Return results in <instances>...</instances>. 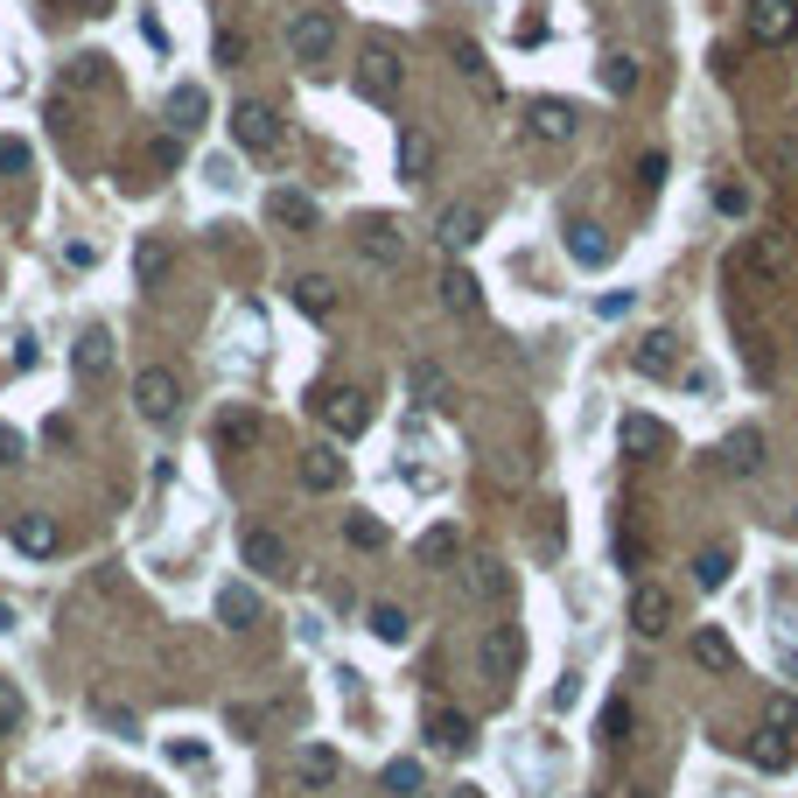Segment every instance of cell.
<instances>
[{"mask_svg": "<svg viewBox=\"0 0 798 798\" xmlns=\"http://www.w3.org/2000/svg\"><path fill=\"white\" fill-rule=\"evenodd\" d=\"M295 777H301L309 791H330L336 777H344V756H336V750H322V743H309V750L295 756Z\"/></svg>", "mask_w": 798, "mask_h": 798, "instance_id": "603a6c76", "label": "cell"}, {"mask_svg": "<svg viewBox=\"0 0 798 798\" xmlns=\"http://www.w3.org/2000/svg\"><path fill=\"white\" fill-rule=\"evenodd\" d=\"M344 455H336L330 442H315V448H301V490H315V498H330V490H344Z\"/></svg>", "mask_w": 798, "mask_h": 798, "instance_id": "7c38bea8", "label": "cell"}, {"mask_svg": "<svg viewBox=\"0 0 798 798\" xmlns=\"http://www.w3.org/2000/svg\"><path fill=\"white\" fill-rule=\"evenodd\" d=\"M85 14H112V0H85Z\"/></svg>", "mask_w": 798, "mask_h": 798, "instance_id": "680465c9", "label": "cell"}, {"mask_svg": "<svg viewBox=\"0 0 798 798\" xmlns=\"http://www.w3.org/2000/svg\"><path fill=\"white\" fill-rule=\"evenodd\" d=\"M224 721H232V729H239V735H253V729H259V708H245V700H239V708H232V714H224Z\"/></svg>", "mask_w": 798, "mask_h": 798, "instance_id": "f5cc1de1", "label": "cell"}, {"mask_svg": "<svg viewBox=\"0 0 798 798\" xmlns=\"http://www.w3.org/2000/svg\"><path fill=\"white\" fill-rule=\"evenodd\" d=\"M756 155H764V168H777V176H798V126H777L756 141Z\"/></svg>", "mask_w": 798, "mask_h": 798, "instance_id": "83f0119b", "label": "cell"}, {"mask_svg": "<svg viewBox=\"0 0 798 798\" xmlns=\"http://www.w3.org/2000/svg\"><path fill=\"white\" fill-rule=\"evenodd\" d=\"M442 309L448 315H484V280L469 266H442Z\"/></svg>", "mask_w": 798, "mask_h": 798, "instance_id": "d6986e66", "label": "cell"}, {"mask_svg": "<svg viewBox=\"0 0 798 798\" xmlns=\"http://www.w3.org/2000/svg\"><path fill=\"white\" fill-rule=\"evenodd\" d=\"M399 85H407V64H399V49L372 43L365 56H357V99H372V106H392V99H399Z\"/></svg>", "mask_w": 798, "mask_h": 798, "instance_id": "3957f363", "label": "cell"}, {"mask_svg": "<svg viewBox=\"0 0 798 798\" xmlns=\"http://www.w3.org/2000/svg\"><path fill=\"white\" fill-rule=\"evenodd\" d=\"M631 623H638L644 638L673 631V596H665V588H652V581H638V588H631Z\"/></svg>", "mask_w": 798, "mask_h": 798, "instance_id": "ffe728a7", "label": "cell"}, {"mask_svg": "<svg viewBox=\"0 0 798 798\" xmlns=\"http://www.w3.org/2000/svg\"><path fill=\"white\" fill-rule=\"evenodd\" d=\"M288 295H295V309H301V315H315V322H330V315H336V280H330V274H301Z\"/></svg>", "mask_w": 798, "mask_h": 798, "instance_id": "cb8c5ba5", "label": "cell"}, {"mask_svg": "<svg viewBox=\"0 0 798 798\" xmlns=\"http://www.w3.org/2000/svg\"><path fill=\"white\" fill-rule=\"evenodd\" d=\"M631 301H638L631 288H617V295H602V301H596V315H623V309H631Z\"/></svg>", "mask_w": 798, "mask_h": 798, "instance_id": "816d5d0a", "label": "cell"}, {"mask_svg": "<svg viewBox=\"0 0 798 798\" xmlns=\"http://www.w3.org/2000/svg\"><path fill=\"white\" fill-rule=\"evenodd\" d=\"M288 49H295L301 70H322L336 56V14L330 8H301L295 22H288Z\"/></svg>", "mask_w": 798, "mask_h": 798, "instance_id": "6da1fadb", "label": "cell"}, {"mask_svg": "<svg viewBox=\"0 0 798 798\" xmlns=\"http://www.w3.org/2000/svg\"><path fill=\"white\" fill-rule=\"evenodd\" d=\"M617 561H623V567H638V561H644V546L631 540V532H617Z\"/></svg>", "mask_w": 798, "mask_h": 798, "instance_id": "11a10c76", "label": "cell"}, {"mask_svg": "<svg viewBox=\"0 0 798 798\" xmlns=\"http://www.w3.org/2000/svg\"><path fill=\"white\" fill-rule=\"evenodd\" d=\"M22 455H29V442H22V434H14V428H0V469H14V463H22Z\"/></svg>", "mask_w": 798, "mask_h": 798, "instance_id": "c3c4849f", "label": "cell"}, {"mask_svg": "<svg viewBox=\"0 0 798 798\" xmlns=\"http://www.w3.org/2000/svg\"><path fill=\"white\" fill-rule=\"evenodd\" d=\"M729 575H735V546H700L694 554V581L700 588H721Z\"/></svg>", "mask_w": 798, "mask_h": 798, "instance_id": "1f68e13d", "label": "cell"}, {"mask_svg": "<svg viewBox=\"0 0 798 798\" xmlns=\"http://www.w3.org/2000/svg\"><path fill=\"white\" fill-rule=\"evenodd\" d=\"M245 56V35L239 29H218V64H239Z\"/></svg>", "mask_w": 798, "mask_h": 798, "instance_id": "681fc988", "label": "cell"}, {"mask_svg": "<svg viewBox=\"0 0 798 798\" xmlns=\"http://www.w3.org/2000/svg\"><path fill=\"white\" fill-rule=\"evenodd\" d=\"M203 112H211V99H203L197 85H176V91H168V133H197Z\"/></svg>", "mask_w": 798, "mask_h": 798, "instance_id": "d4e9b609", "label": "cell"}, {"mask_svg": "<svg viewBox=\"0 0 798 798\" xmlns=\"http://www.w3.org/2000/svg\"><path fill=\"white\" fill-rule=\"evenodd\" d=\"M280 133H288V126H280V112L266 106V99H239L232 106V141L245 147V155H274Z\"/></svg>", "mask_w": 798, "mask_h": 798, "instance_id": "277c9868", "label": "cell"}, {"mask_svg": "<svg viewBox=\"0 0 798 798\" xmlns=\"http://www.w3.org/2000/svg\"><path fill=\"white\" fill-rule=\"evenodd\" d=\"M665 168H673V162H665L658 147H652V155L638 162V189H665Z\"/></svg>", "mask_w": 798, "mask_h": 798, "instance_id": "7dc6e473", "label": "cell"}, {"mask_svg": "<svg viewBox=\"0 0 798 798\" xmlns=\"http://www.w3.org/2000/svg\"><path fill=\"white\" fill-rule=\"evenodd\" d=\"M561 245H567V259H575V266H588V274L617 259L610 232H602V224H588V218H567V224H561Z\"/></svg>", "mask_w": 798, "mask_h": 798, "instance_id": "ba28073f", "label": "cell"}, {"mask_svg": "<svg viewBox=\"0 0 798 798\" xmlns=\"http://www.w3.org/2000/svg\"><path fill=\"white\" fill-rule=\"evenodd\" d=\"M64 85H70V91H78V85H85V91H106V85H112V70H106V56H78V64H70V70H64Z\"/></svg>", "mask_w": 798, "mask_h": 798, "instance_id": "60d3db41", "label": "cell"}, {"mask_svg": "<svg viewBox=\"0 0 798 798\" xmlns=\"http://www.w3.org/2000/svg\"><path fill=\"white\" fill-rule=\"evenodd\" d=\"M519 665H525L519 623H490V638H484V673H490V679H519Z\"/></svg>", "mask_w": 798, "mask_h": 798, "instance_id": "8fae6325", "label": "cell"}, {"mask_svg": "<svg viewBox=\"0 0 798 798\" xmlns=\"http://www.w3.org/2000/svg\"><path fill=\"white\" fill-rule=\"evenodd\" d=\"M133 407L147 413V421H176L182 413V378L168 372V365H147V372H133Z\"/></svg>", "mask_w": 798, "mask_h": 798, "instance_id": "5b68a950", "label": "cell"}, {"mask_svg": "<svg viewBox=\"0 0 798 798\" xmlns=\"http://www.w3.org/2000/svg\"><path fill=\"white\" fill-rule=\"evenodd\" d=\"M602 743H610V750L631 743V700H623V694L602 700Z\"/></svg>", "mask_w": 798, "mask_h": 798, "instance_id": "8d00e7d4", "label": "cell"}, {"mask_svg": "<svg viewBox=\"0 0 798 798\" xmlns=\"http://www.w3.org/2000/svg\"><path fill=\"white\" fill-rule=\"evenodd\" d=\"M679 357H687V351H679V336H673V330H644L638 344H631L638 378H673V372H679Z\"/></svg>", "mask_w": 798, "mask_h": 798, "instance_id": "9c48e42d", "label": "cell"}, {"mask_svg": "<svg viewBox=\"0 0 798 798\" xmlns=\"http://www.w3.org/2000/svg\"><path fill=\"white\" fill-rule=\"evenodd\" d=\"M239 561L253 567V575H266V581L295 575V554H288V540H280L274 525H245V532H239Z\"/></svg>", "mask_w": 798, "mask_h": 798, "instance_id": "8992f818", "label": "cell"}, {"mask_svg": "<svg viewBox=\"0 0 798 798\" xmlns=\"http://www.w3.org/2000/svg\"><path fill=\"white\" fill-rule=\"evenodd\" d=\"M428 743L442 756H469L477 750V721H469L463 708H428Z\"/></svg>", "mask_w": 798, "mask_h": 798, "instance_id": "30bf717a", "label": "cell"}, {"mask_svg": "<svg viewBox=\"0 0 798 798\" xmlns=\"http://www.w3.org/2000/svg\"><path fill=\"white\" fill-rule=\"evenodd\" d=\"M0 168H29V147L22 141H0Z\"/></svg>", "mask_w": 798, "mask_h": 798, "instance_id": "db71d44e", "label": "cell"}, {"mask_svg": "<svg viewBox=\"0 0 798 798\" xmlns=\"http://www.w3.org/2000/svg\"><path fill=\"white\" fill-rule=\"evenodd\" d=\"M266 218H274L280 232H315V224H322L315 197H301V189H274V197H266Z\"/></svg>", "mask_w": 798, "mask_h": 798, "instance_id": "ac0fdd59", "label": "cell"}, {"mask_svg": "<svg viewBox=\"0 0 798 798\" xmlns=\"http://www.w3.org/2000/svg\"><path fill=\"white\" fill-rule=\"evenodd\" d=\"M218 617H224V631H253V623H259V596H253V588H218Z\"/></svg>", "mask_w": 798, "mask_h": 798, "instance_id": "484cf974", "label": "cell"}, {"mask_svg": "<svg viewBox=\"0 0 798 798\" xmlns=\"http://www.w3.org/2000/svg\"><path fill=\"white\" fill-rule=\"evenodd\" d=\"M750 35L756 43H791L798 35V0H750Z\"/></svg>", "mask_w": 798, "mask_h": 798, "instance_id": "4fadbf2b", "label": "cell"}, {"mask_svg": "<svg viewBox=\"0 0 798 798\" xmlns=\"http://www.w3.org/2000/svg\"><path fill=\"white\" fill-rule=\"evenodd\" d=\"M575 694H581V673H567L561 687H554V708H575Z\"/></svg>", "mask_w": 798, "mask_h": 798, "instance_id": "9f6ffc18", "label": "cell"}, {"mask_svg": "<svg viewBox=\"0 0 798 798\" xmlns=\"http://www.w3.org/2000/svg\"><path fill=\"white\" fill-rule=\"evenodd\" d=\"M14 546H22V554H29V561H49V554H56V546H64V525H56V519H49V511H29V519H22V525H14Z\"/></svg>", "mask_w": 798, "mask_h": 798, "instance_id": "44dd1931", "label": "cell"}, {"mask_svg": "<svg viewBox=\"0 0 798 798\" xmlns=\"http://www.w3.org/2000/svg\"><path fill=\"white\" fill-rule=\"evenodd\" d=\"M455 64H463V78L484 91V99H498V78L484 70V56H477V43H455Z\"/></svg>", "mask_w": 798, "mask_h": 798, "instance_id": "7bdbcfd3", "label": "cell"}, {"mask_svg": "<svg viewBox=\"0 0 798 798\" xmlns=\"http://www.w3.org/2000/svg\"><path fill=\"white\" fill-rule=\"evenodd\" d=\"M434 239H442L448 253H469V245L484 239V211H477V203H448V211L434 218Z\"/></svg>", "mask_w": 798, "mask_h": 798, "instance_id": "e0dca14e", "label": "cell"}, {"mask_svg": "<svg viewBox=\"0 0 798 798\" xmlns=\"http://www.w3.org/2000/svg\"><path fill=\"white\" fill-rule=\"evenodd\" d=\"M168 266H176V245H168L162 232H147L141 245H133V288H147V295H155L162 280H168Z\"/></svg>", "mask_w": 798, "mask_h": 798, "instance_id": "5bb4252c", "label": "cell"}, {"mask_svg": "<svg viewBox=\"0 0 798 798\" xmlns=\"http://www.w3.org/2000/svg\"><path fill=\"white\" fill-rule=\"evenodd\" d=\"M365 623H372V638H378V644H407V638H413V617L399 610V602H372V617H365Z\"/></svg>", "mask_w": 798, "mask_h": 798, "instance_id": "4dcf8cb0", "label": "cell"}, {"mask_svg": "<svg viewBox=\"0 0 798 798\" xmlns=\"http://www.w3.org/2000/svg\"><path fill=\"white\" fill-rule=\"evenodd\" d=\"M168 764H203V743H168Z\"/></svg>", "mask_w": 798, "mask_h": 798, "instance_id": "6f0895ef", "label": "cell"}, {"mask_svg": "<svg viewBox=\"0 0 798 798\" xmlns=\"http://www.w3.org/2000/svg\"><path fill=\"white\" fill-rule=\"evenodd\" d=\"M413 554H421V567H448L455 554H463V532H455V525H428Z\"/></svg>", "mask_w": 798, "mask_h": 798, "instance_id": "f1b7e54d", "label": "cell"}, {"mask_svg": "<svg viewBox=\"0 0 798 798\" xmlns=\"http://www.w3.org/2000/svg\"><path fill=\"white\" fill-rule=\"evenodd\" d=\"M602 91H610V99H631L638 91V56H610V64H602Z\"/></svg>", "mask_w": 798, "mask_h": 798, "instance_id": "ab89813d", "label": "cell"}, {"mask_svg": "<svg viewBox=\"0 0 798 798\" xmlns=\"http://www.w3.org/2000/svg\"><path fill=\"white\" fill-rule=\"evenodd\" d=\"M0 631H14V610H8V602H0Z\"/></svg>", "mask_w": 798, "mask_h": 798, "instance_id": "91938a15", "label": "cell"}, {"mask_svg": "<svg viewBox=\"0 0 798 798\" xmlns=\"http://www.w3.org/2000/svg\"><path fill=\"white\" fill-rule=\"evenodd\" d=\"M315 413H322V428H330L336 442H357V434L372 428V399H365V386H322V392H315Z\"/></svg>", "mask_w": 798, "mask_h": 798, "instance_id": "7a4b0ae2", "label": "cell"}, {"mask_svg": "<svg viewBox=\"0 0 798 798\" xmlns=\"http://www.w3.org/2000/svg\"><path fill=\"white\" fill-rule=\"evenodd\" d=\"M764 729H777L785 743L798 750V700L791 694H771V714H764Z\"/></svg>", "mask_w": 798, "mask_h": 798, "instance_id": "b9f144b4", "label": "cell"}, {"mask_svg": "<svg viewBox=\"0 0 798 798\" xmlns=\"http://www.w3.org/2000/svg\"><path fill=\"white\" fill-rule=\"evenodd\" d=\"M687 652H694V665H708V673H729V665H735V644H729V638H721V631H714V623H700V631H694V644H687Z\"/></svg>", "mask_w": 798, "mask_h": 798, "instance_id": "4316f807", "label": "cell"}, {"mask_svg": "<svg viewBox=\"0 0 798 798\" xmlns=\"http://www.w3.org/2000/svg\"><path fill=\"white\" fill-rule=\"evenodd\" d=\"M407 392L421 399V407H442V399H448V372H442V365H428V357H421V365L407 372Z\"/></svg>", "mask_w": 798, "mask_h": 798, "instance_id": "d6a6232c", "label": "cell"}, {"mask_svg": "<svg viewBox=\"0 0 798 798\" xmlns=\"http://www.w3.org/2000/svg\"><path fill=\"white\" fill-rule=\"evenodd\" d=\"M469 567H477V575H469V581H477V596H505V567L498 561H469Z\"/></svg>", "mask_w": 798, "mask_h": 798, "instance_id": "bcb514c9", "label": "cell"}, {"mask_svg": "<svg viewBox=\"0 0 798 798\" xmlns=\"http://www.w3.org/2000/svg\"><path fill=\"white\" fill-rule=\"evenodd\" d=\"M344 540L357 546V554H378V546H386V525H378L372 511H351V519H344Z\"/></svg>", "mask_w": 798, "mask_h": 798, "instance_id": "74e56055", "label": "cell"}, {"mask_svg": "<svg viewBox=\"0 0 798 798\" xmlns=\"http://www.w3.org/2000/svg\"><path fill=\"white\" fill-rule=\"evenodd\" d=\"M70 365H78V378H106V372H112V330H106V322H91V330L78 336Z\"/></svg>", "mask_w": 798, "mask_h": 798, "instance_id": "7402d4cb", "label": "cell"}, {"mask_svg": "<svg viewBox=\"0 0 798 798\" xmlns=\"http://www.w3.org/2000/svg\"><path fill=\"white\" fill-rule=\"evenodd\" d=\"M22 729H29V700H22L14 679H0V743H14Z\"/></svg>", "mask_w": 798, "mask_h": 798, "instance_id": "e575fe53", "label": "cell"}, {"mask_svg": "<svg viewBox=\"0 0 798 798\" xmlns=\"http://www.w3.org/2000/svg\"><path fill=\"white\" fill-rule=\"evenodd\" d=\"M378 785H386L392 798H421V785H428V771L413 764V756H392V764H386V777H378Z\"/></svg>", "mask_w": 798, "mask_h": 798, "instance_id": "d590c367", "label": "cell"}, {"mask_svg": "<svg viewBox=\"0 0 798 798\" xmlns=\"http://www.w3.org/2000/svg\"><path fill=\"white\" fill-rule=\"evenodd\" d=\"M428 162H434V141H428L421 126H407V133H399V176L421 182V176H428Z\"/></svg>", "mask_w": 798, "mask_h": 798, "instance_id": "f546056e", "label": "cell"}, {"mask_svg": "<svg viewBox=\"0 0 798 798\" xmlns=\"http://www.w3.org/2000/svg\"><path fill=\"white\" fill-rule=\"evenodd\" d=\"M147 168H155V176H176V168H182V141H176V133H155V141H147Z\"/></svg>", "mask_w": 798, "mask_h": 798, "instance_id": "ee69618b", "label": "cell"}, {"mask_svg": "<svg viewBox=\"0 0 798 798\" xmlns=\"http://www.w3.org/2000/svg\"><path fill=\"white\" fill-rule=\"evenodd\" d=\"M455 798H484V791H469V785H463V791H455Z\"/></svg>", "mask_w": 798, "mask_h": 798, "instance_id": "94428289", "label": "cell"}, {"mask_svg": "<svg viewBox=\"0 0 798 798\" xmlns=\"http://www.w3.org/2000/svg\"><path fill=\"white\" fill-rule=\"evenodd\" d=\"M91 259H99V245H91V239H70L64 245V266H91Z\"/></svg>", "mask_w": 798, "mask_h": 798, "instance_id": "f907efd6", "label": "cell"}, {"mask_svg": "<svg viewBox=\"0 0 798 798\" xmlns=\"http://www.w3.org/2000/svg\"><path fill=\"white\" fill-rule=\"evenodd\" d=\"M623 448H631V455H644V448H665V428L652 421V413H631V421H623Z\"/></svg>", "mask_w": 798, "mask_h": 798, "instance_id": "f35d334b", "label": "cell"}, {"mask_svg": "<svg viewBox=\"0 0 798 798\" xmlns=\"http://www.w3.org/2000/svg\"><path fill=\"white\" fill-rule=\"evenodd\" d=\"M756 463H764V434H756V428H735L729 442L714 448V469H721V477H756Z\"/></svg>", "mask_w": 798, "mask_h": 798, "instance_id": "9a60e30c", "label": "cell"}, {"mask_svg": "<svg viewBox=\"0 0 798 798\" xmlns=\"http://www.w3.org/2000/svg\"><path fill=\"white\" fill-rule=\"evenodd\" d=\"M525 133H532V141H546V147L575 141V106H567V99H540L525 112Z\"/></svg>", "mask_w": 798, "mask_h": 798, "instance_id": "2e32d148", "label": "cell"}, {"mask_svg": "<svg viewBox=\"0 0 798 798\" xmlns=\"http://www.w3.org/2000/svg\"><path fill=\"white\" fill-rule=\"evenodd\" d=\"M714 211H721V218H743V211H750V189H743V182H721V189H714Z\"/></svg>", "mask_w": 798, "mask_h": 798, "instance_id": "f6af8a7d", "label": "cell"}, {"mask_svg": "<svg viewBox=\"0 0 798 798\" xmlns=\"http://www.w3.org/2000/svg\"><path fill=\"white\" fill-rule=\"evenodd\" d=\"M351 245H357V259H365V266H399V259H407V232H399L392 218H357Z\"/></svg>", "mask_w": 798, "mask_h": 798, "instance_id": "52a82bcc", "label": "cell"}, {"mask_svg": "<svg viewBox=\"0 0 798 798\" xmlns=\"http://www.w3.org/2000/svg\"><path fill=\"white\" fill-rule=\"evenodd\" d=\"M218 442H224V448H253V442H259V413L224 407V413H218Z\"/></svg>", "mask_w": 798, "mask_h": 798, "instance_id": "836d02e7", "label": "cell"}]
</instances>
